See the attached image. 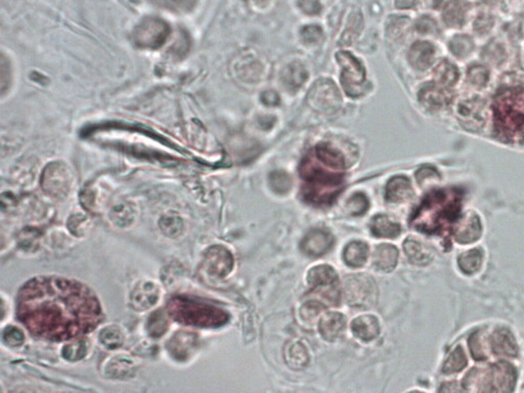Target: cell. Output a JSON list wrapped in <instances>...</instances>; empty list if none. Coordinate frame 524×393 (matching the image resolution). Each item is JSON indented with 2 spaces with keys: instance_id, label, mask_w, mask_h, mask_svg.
Instances as JSON below:
<instances>
[{
  "instance_id": "6da1fadb",
  "label": "cell",
  "mask_w": 524,
  "mask_h": 393,
  "mask_svg": "<svg viewBox=\"0 0 524 393\" xmlns=\"http://www.w3.org/2000/svg\"><path fill=\"white\" fill-rule=\"evenodd\" d=\"M17 314L29 332L43 340L68 341L93 332L104 318L97 294L71 279L42 276L20 289Z\"/></svg>"
},
{
  "instance_id": "7a4b0ae2",
  "label": "cell",
  "mask_w": 524,
  "mask_h": 393,
  "mask_svg": "<svg viewBox=\"0 0 524 393\" xmlns=\"http://www.w3.org/2000/svg\"><path fill=\"white\" fill-rule=\"evenodd\" d=\"M300 174L305 202L314 207L330 206L344 189V157L329 145H318L301 160Z\"/></svg>"
},
{
  "instance_id": "3957f363",
  "label": "cell",
  "mask_w": 524,
  "mask_h": 393,
  "mask_svg": "<svg viewBox=\"0 0 524 393\" xmlns=\"http://www.w3.org/2000/svg\"><path fill=\"white\" fill-rule=\"evenodd\" d=\"M461 202L460 189L432 191L412 212L410 225L420 233L443 236L460 218Z\"/></svg>"
},
{
  "instance_id": "277c9868",
  "label": "cell",
  "mask_w": 524,
  "mask_h": 393,
  "mask_svg": "<svg viewBox=\"0 0 524 393\" xmlns=\"http://www.w3.org/2000/svg\"><path fill=\"white\" fill-rule=\"evenodd\" d=\"M309 291L307 301L302 307V314L314 317L325 307H338L340 302V282L335 269L330 265L312 267L307 274Z\"/></svg>"
},
{
  "instance_id": "5b68a950",
  "label": "cell",
  "mask_w": 524,
  "mask_h": 393,
  "mask_svg": "<svg viewBox=\"0 0 524 393\" xmlns=\"http://www.w3.org/2000/svg\"><path fill=\"white\" fill-rule=\"evenodd\" d=\"M495 125L507 138H524V89H509L495 102Z\"/></svg>"
},
{
  "instance_id": "8992f818",
  "label": "cell",
  "mask_w": 524,
  "mask_h": 393,
  "mask_svg": "<svg viewBox=\"0 0 524 393\" xmlns=\"http://www.w3.org/2000/svg\"><path fill=\"white\" fill-rule=\"evenodd\" d=\"M169 307L171 314H173L178 321L187 325L202 328H218L229 321V314L224 310L191 299H177L171 302Z\"/></svg>"
},
{
  "instance_id": "52a82bcc",
  "label": "cell",
  "mask_w": 524,
  "mask_h": 393,
  "mask_svg": "<svg viewBox=\"0 0 524 393\" xmlns=\"http://www.w3.org/2000/svg\"><path fill=\"white\" fill-rule=\"evenodd\" d=\"M464 382V386L481 385L483 392H510L516 382V372L508 364H496L488 368H474Z\"/></svg>"
},
{
  "instance_id": "ba28073f",
  "label": "cell",
  "mask_w": 524,
  "mask_h": 393,
  "mask_svg": "<svg viewBox=\"0 0 524 393\" xmlns=\"http://www.w3.org/2000/svg\"><path fill=\"white\" fill-rule=\"evenodd\" d=\"M336 59L341 66L340 82L345 93L356 98L365 93V70L360 60L347 51H340Z\"/></svg>"
},
{
  "instance_id": "9c48e42d",
  "label": "cell",
  "mask_w": 524,
  "mask_h": 393,
  "mask_svg": "<svg viewBox=\"0 0 524 393\" xmlns=\"http://www.w3.org/2000/svg\"><path fill=\"white\" fill-rule=\"evenodd\" d=\"M169 32L166 22L159 18H146L133 31V42L140 48L157 49L166 41Z\"/></svg>"
},
{
  "instance_id": "30bf717a",
  "label": "cell",
  "mask_w": 524,
  "mask_h": 393,
  "mask_svg": "<svg viewBox=\"0 0 524 393\" xmlns=\"http://www.w3.org/2000/svg\"><path fill=\"white\" fill-rule=\"evenodd\" d=\"M307 102L314 111L334 113L340 108L341 95L332 80L320 79L309 89Z\"/></svg>"
},
{
  "instance_id": "8fae6325",
  "label": "cell",
  "mask_w": 524,
  "mask_h": 393,
  "mask_svg": "<svg viewBox=\"0 0 524 393\" xmlns=\"http://www.w3.org/2000/svg\"><path fill=\"white\" fill-rule=\"evenodd\" d=\"M41 184L44 191L55 198L68 195L71 184L68 169L60 163H51L43 171Z\"/></svg>"
},
{
  "instance_id": "7c38bea8",
  "label": "cell",
  "mask_w": 524,
  "mask_h": 393,
  "mask_svg": "<svg viewBox=\"0 0 524 393\" xmlns=\"http://www.w3.org/2000/svg\"><path fill=\"white\" fill-rule=\"evenodd\" d=\"M161 298L159 286L151 280H142L129 294V302L137 312H147L158 305Z\"/></svg>"
},
{
  "instance_id": "4fadbf2b",
  "label": "cell",
  "mask_w": 524,
  "mask_h": 393,
  "mask_svg": "<svg viewBox=\"0 0 524 393\" xmlns=\"http://www.w3.org/2000/svg\"><path fill=\"white\" fill-rule=\"evenodd\" d=\"M334 245L333 234L328 229H311L301 241V251L309 258H320L330 251Z\"/></svg>"
},
{
  "instance_id": "5bb4252c",
  "label": "cell",
  "mask_w": 524,
  "mask_h": 393,
  "mask_svg": "<svg viewBox=\"0 0 524 393\" xmlns=\"http://www.w3.org/2000/svg\"><path fill=\"white\" fill-rule=\"evenodd\" d=\"M205 267L211 276L224 279L233 270V255L227 248L213 246L205 256Z\"/></svg>"
},
{
  "instance_id": "9a60e30c",
  "label": "cell",
  "mask_w": 524,
  "mask_h": 393,
  "mask_svg": "<svg viewBox=\"0 0 524 393\" xmlns=\"http://www.w3.org/2000/svg\"><path fill=\"white\" fill-rule=\"evenodd\" d=\"M351 331L356 338L369 342L380 334V324L376 317L365 314L352 321Z\"/></svg>"
},
{
  "instance_id": "2e32d148",
  "label": "cell",
  "mask_w": 524,
  "mask_h": 393,
  "mask_svg": "<svg viewBox=\"0 0 524 393\" xmlns=\"http://www.w3.org/2000/svg\"><path fill=\"white\" fill-rule=\"evenodd\" d=\"M347 321L344 316L338 312H328L318 324V330L323 338L328 341H334L344 332Z\"/></svg>"
},
{
  "instance_id": "e0dca14e",
  "label": "cell",
  "mask_w": 524,
  "mask_h": 393,
  "mask_svg": "<svg viewBox=\"0 0 524 393\" xmlns=\"http://www.w3.org/2000/svg\"><path fill=\"white\" fill-rule=\"evenodd\" d=\"M414 195L411 182L405 176H396L388 182L385 196L388 202L403 203Z\"/></svg>"
},
{
  "instance_id": "ac0fdd59",
  "label": "cell",
  "mask_w": 524,
  "mask_h": 393,
  "mask_svg": "<svg viewBox=\"0 0 524 393\" xmlns=\"http://www.w3.org/2000/svg\"><path fill=\"white\" fill-rule=\"evenodd\" d=\"M511 333L506 329L495 331L490 336V348L495 354L502 357H516L517 345Z\"/></svg>"
},
{
  "instance_id": "d6986e66",
  "label": "cell",
  "mask_w": 524,
  "mask_h": 393,
  "mask_svg": "<svg viewBox=\"0 0 524 393\" xmlns=\"http://www.w3.org/2000/svg\"><path fill=\"white\" fill-rule=\"evenodd\" d=\"M434 46L429 42L418 41L412 44L409 53V61L414 68L426 70L431 66L434 60Z\"/></svg>"
},
{
  "instance_id": "ffe728a7",
  "label": "cell",
  "mask_w": 524,
  "mask_h": 393,
  "mask_svg": "<svg viewBox=\"0 0 524 393\" xmlns=\"http://www.w3.org/2000/svg\"><path fill=\"white\" fill-rule=\"evenodd\" d=\"M398 250L394 245H378L373 254V265L377 270L391 272L398 265Z\"/></svg>"
},
{
  "instance_id": "44dd1931",
  "label": "cell",
  "mask_w": 524,
  "mask_h": 393,
  "mask_svg": "<svg viewBox=\"0 0 524 393\" xmlns=\"http://www.w3.org/2000/svg\"><path fill=\"white\" fill-rule=\"evenodd\" d=\"M309 78V73L302 64L295 62L288 65L282 72L283 84L290 91H296L300 88Z\"/></svg>"
},
{
  "instance_id": "7402d4cb",
  "label": "cell",
  "mask_w": 524,
  "mask_h": 393,
  "mask_svg": "<svg viewBox=\"0 0 524 393\" xmlns=\"http://www.w3.org/2000/svg\"><path fill=\"white\" fill-rule=\"evenodd\" d=\"M369 256V246L362 241H354L347 245L343 251L345 263L351 267H361Z\"/></svg>"
},
{
  "instance_id": "603a6c76",
  "label": "cell",
  "mask_w": 524,
  "mask_h": 393,
  "mask_svg": "<svg viewBox=\"0 0 524 393\" xmlns=\"http://www.w3.org/2000/svg\"><path fill=\"white\" fill-rule=\"evenodd\" d=\"M483 233V225L476 215L470 216L468 220L463 221L456 232L457 242L461 244H468L478 240Z\"/></svg>"
},
{
  "instance_id": "cb8c5ba5",
  "label": "cell",
  "mask_w": 524,
  "mask_h": 393,
  "mask_svg": "<svg viewBox=\"0 0 524 393\" xmlns=\"http://www.w3.org/2000/svg\"><path fill=\"white\" fill-rule=\"evenodd\" d=\"M371 232L376 238L394 239L400 236L401 225L387 215H377L372 220Z\"/></svg>"
},
{
  "instance_id": "d4e9b609",
  "label": "cell",
  "mask_w": 524,
  "mask_h": 393,
  "mask_svg": "<svg viewBox=\"0 0 524 393\" xmlns=\"http://www.w3.org/2000/svg\"><path fill=\"white\" fill-rule=\"evenodd\" d=\"M99 340L108 349H118L124 344V332L118 326L110 325L100 330Z\"/></svg>"
},
{
  "instance_id": "484cf974",
  "label": "cell",
  "mask_w": 524,
  "mask_h": 393,
  "mask_svg": "<svg viewBox=\"0 0 524 393\" xmlns=\"http://www.w3.org/2000/svg\"><path fill=\"white\" fill-rule=\"evenodd\" d=\"M403 249L408 258L415 265H424L431 260V253L428 252L424 245L421 244L418 241L408 239L403 243Z\"/></svg>"
},
{
  "instance_id": "4316f807",
  "label": "cell",
  "mask_w": 524,
  "mask_h": 393,
  "mask_svg": "<svg viewBox=\"0 0 524 393\" xmlns=\"http://www.w3.org/2000/svg\"><path fill=\"white\" fill-rule=\"evenodd\" d=\"M110 220L114 227L126 229L135 222V212L126 205H119L110 212Z\"/></svg>"
},
{
  "instance_id": "83f0119b",
  "label": "cell",
  "mask_w": 524,
  "mask_h": 393,
  "mask_svg": "<svg viewBox=\"0 0 524 393\" xmlns=\"http://www.w3.org/2000/svg\"><path fill=\"white\" fill-rule=\"evenodd\" d=\"M285 357H286L288 365L296 370L305 367L309 363V354L302 343H294L290 345L289 349L286 350Z\"/></svg>"
},
{
  "instance_id": "f1b7e54d",
  "label": "cell",
  "mask_w": 524,
  "mask_h": 393,
  "mask_svg": "<svg viewBox=\"0 0 524 393\" xmlns=\"http://www.w3.org/2000/svg\"><path fill=\"white\" fill-rule=\"evenodd\" d=\"M460 269L467 274L478 272L483 265V252L478 249L470 250L458 258Z\"/></svg>"
},
{
  "instance_id": "f546056e",
  "label": "cell",
  "mask_w": 524,
  "mask_h": 393,
  "mask_svg": "<svg viewBox=\"0 0 524 393\" xmlns=\"http://www.w3.org/2000/svg\"><path fill=\"white\" fill-rule=\"evenodd\" d=\"M89 343L86 339H79L75 342L67 344L62 347V357L69 361H79L88 356Z\"/></svg>"
},
{
  "instance_id": "4dcf8cb0",
  "label": "cell",
  "mask_w": 524,
  "mask_h": 393,
  "mask_svg": "<svg viewBox=\"0 0 524 393\" xmlns=\"http://www.w3.org/2000/svg\"><path fill=\"white\" fill-rule=\"evenodd\" d=\"M156 6L175 13H189L195 8L197 0H152Z\"/></svg>"
},
{
  "instance_id": "1f68e13d",
  "label": "cell",
  "mask_w": 524,
  "mask_h": 393,
  "mask_svg": "<svg viewBox=\"0 0 524 393\" xmlns=\"http://www.w3.org/2000/svg\"><path fill=\"white\" fill-rule=\"evenodd\" d=\"M160 227L163 233L170 238H177L182 236V232L184 231V221L177 216H165L160 221Z\"/></svg>"
},
{
  "instance_id": "d6a6232c",
  "label": "cell",
  "mask_w": 524,
  "mask_h": 393,
  "mask_svg": "<svg viewBox=\"0 0 524 393\" xmlns=\"http://www.w3.org/2000/svg\"><path fill=\"white\" fill-rule=\"evenodd\" d=\"M133 368H135L133 366V361L127 357H115L112 361H111L110 366L108 367L109 372L115 376L116 378H124L129 373H131Z\"/></svg>"
},
{
  "instance_id": "836d02e7",
  "label": "cell",
  "mask_w": 524,
  "mask_h": 393,
  "mask_svg": "<svg viewBox=\"0 0 524 393\" xmlns=\"http://www.w3.org/2000/svg\"><path fill=\"white\" fill-rule=\"evenodd\" d=\"M466 365H467V357L464 354L462 348L458 347L445 361V366H443V372L445 374L459 372L464 367H466Z\"/></svg>"
},
{
  "instance_id": "e575fe53",
  "label": "cell",
  "mask_w": 524,
  "mask_h": 393,
  "mask_svg": "<svg viewBox=\"0 0 524 393\" xmlns=\"http://www.w3.org/2000/svg\"><path fill=\"white\" fill-rule=\"evenodd\" d=\"M271 189L278 194H285L291 187V180L287 173L282 171L273 172L269 175Z\"/></svg>"
},
{
  "instance_id": "d590c367",
  "label": "cell",
  "mask_w": 524,
  "mask_h": 393,
  "mask_svg": "<svg viewBox=\"0 0 524 393\" xmlns=\"http://www.w3.org/2000/svg\"><path fill=\"white\" fill-rule=\"evenodd\" d=\"M369 208V200L362 193L354 194L347 201V209L352 215H362Z\"/></svg>"
},
{
  "instance_id": "8d00e7d4",
  "label": "cell",
  "mask_w": 524,
  "mask_h": 393,
  "mask_svg": "<svg viewBox=\"0 0 524 393\" xmlns=\"http://www.w3.org/2000/svg\"><path fill=\"white\" fill-rule=\"evenodd\" d=\"M457 75H458V72H457L456 68H455L452 64L443 62V64H441V66L437 68V81H438L439 84H443V86L455 82V80L457 79Z\"/></svg>"
},
{
  "instance_id": "74e56055",
  "label": "cell",
  "mask_w": 524,
  "mask_h": 393,
  "mask_svg": "<svg viewBox=\"0 0 524 393\" xmlns=\"http://www.w3.org/2000/svg\"><path fill=\"white\" fill-rule=\"evenodd\" d=\"M166 318L162 312H156L151 317L149 321L148 330L153 337H160L167 329L168 325L166 323Z\"/></svg>"
},
{
  "instance_id": "f35d334b",
  "label": "cell",
  "mask_w": 524,
  "mask_h": 393,
  "mask_svg": "<svg viewBox=\"0 0 524 393\" xmlns=\"http://www.w3.org/2000/svg\"><path fill=\"white\" fill-rule=\"evenodd\" d=\"M68 227L71 233L75 234L76 237H81L88 231L89 220L82 215H73L69 220Z\"/></svg>"
},
{
  "instance_id": "ab89813d",
  "label": "cell",
  "mask_w": 524,
  "mask_h": 393,
  "mask_svg": "<svg viewBox=\"0 0 524 393\" xmlns=\"http://www.w3.org/2000/svg\"><path fill=\"white\" fill-rule=\"evenodd\" d=\"M4 342L10 346H19L25 341L23 332L15 326H8L4 331Z\"/></svg>"
},
{
  "instance_id": "60d3db41",
  "label": "cell",
  "mask_w": 524,
  "mask_h": 393,
  "mask_svg": "<svg viewBox=\"0 0 524 393\" xmlns=\"http://www.w3.org/2000/svg\"><path fill=\"white\" fill-rule=\"evenodd\" d=\"M323 30L318 26H307L301 30V38L305 44H318L323 39Z\"/></svg>"
},
{
  "instance_id": "b9f144b4",
  "label": "cell",
  "mask_w": 524,
  "mask_h": 393,
  "mask_svg": "<svg viewBox=\"0 0 524 393\" xmlns=\"http://www.w3.org/2000/svg\"><path fill=\"white\" fill-rule=\"evenodd\" d=\"M298 6L303 13L309 15H318L322 11V6L318 0H298Z\"/></svg>"
},
{
  "instance_id": "7bdbcfd3",
  "label": "cell",
  "mask_w": 524,
  "mask_h": 393,
  "mask_svg": "<svg viewBox=\"0 0 524 393\" xmlns=\"http://www.w3.org/2000/svg\"><path fill=\"white\" fill-rule=\"evenodd\" d=\"M463 10L460 8L459 4H452L450 8H448L445 11V18L449 24H458L459 19L463 18Z\"/></svg>"
},
{
  "instance_id": "ee69618b",
  "label": "cell",
  "mask_w": 524,
  "mask_h": 393,
  "mask_svg": "<svg viewBox=\"0 0 524 393\" xmlns=\"http://www.w3.org/2000/svg\"><path fill=\"white\" fill-rule=\"evenodd\" d=\"M262 104L265 106L276 107L280 104V97L276 91H267L262 93V97H260Z\"/></svg>"
},
{
  "instance_id": "f6af8a7d",
  "label": "cell",
  "mask_w": 524,
  "mask_h": 393,
  "mask_svg": "<svg viewBox=\"0 0 524 393\" xmlns=\"http://www.w3.org/2000/svg\"><path fill=\"white\" fill-rule=\"evenodd\" d=\"M253 1H255V2H260V1H264V0H253Z\"/></svg>"
}]
</instances>
